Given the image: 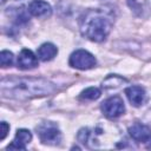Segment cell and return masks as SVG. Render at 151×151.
<instances>
[{
    "label": "cell",
    "mask_w": 151,
    "mask_h": 151,
    "mask_svg": "<svg viewBox=\"0 0 151 151\" xmlns=\"http://www.w3.org/2000/svg\"><path fill=\"white\" fill-rule=\"evenodd\" d=\"M0 87L4 97L19 100L50 96L57 90L53 83L44 78H6Z\"/></svg>",
    "instance_id": "obj_1"
},
{
    "label": "cell",
    "mask_w": 151,
    "mask_h": 151,
    "mask_svg": "<svg viewBox=\"0 0 151 151\" xmlns=\"http://www.w3.org/2000/svg\"><path fill=\"white\" fill-rule=\"evenodd\" d=\"M112 19L104 9H91L81 20V34L91 41L101 42L110 34Z\"/></svg>",
    "instance_id": "obj_2"
},
{
    "label": "cell",
    "mask_w": 151,
    "mask_h": 151,
    "mask_svg": "<svg viewBox=\"0 0 151 151\" xmlns=\"http://www.w3.org/2000/svg\"><path fill=\"white\" fill-rule=\"evenodd\" d=\"M68 64L71 67L77 68V70H90L93 68L97 64V60L93 54L85 50H77L70 55Z\"/></svg>",
    "instance_id": "obj_3"
},
{
    "label": "cell",
    "mask_w": 151,
    "mask_h": 151,
    "mask_svg": "<svg viewBox=\"0 0 151 151\" xmlns=\"http://www.w3.org/2000/svg\"><path fill=\"white\" fill-rule=\"evenodd\" d=\"M37 131L40 140L44 144H58L61 139V133L58 126L52 122L41 123L39 126H37Z\"/></svg>",
    "instance_id": "obj_4"
},
{
    "label": "cell",
    "mask_w": 151,
    "mask_h": 151,
    "mask_svg": "<svg viewBox=\"0 0 151 151\" xmlns=\"http://www.w3.org/2000/svg\"><path fill=\"white\" fill-rule=\"evenodd\" d=\"M101 111L107 118L113 119L118 118L125 112V105L120 97L113 96L101 103Z\"/></svg>",
    "instance_id": "obj_5"
},
{
    "label": "cell",
    "mask_w": 151,
    "mask_h": 151,
    "mask_svg": "<svg viewBox=\"0 0 151 151\" xmlns=\"http://www.w3.org/2000/svg\"><path fill=\"white\" fill-rule=\"evenodd\" d=\"M27 11L37 18H48L52 14V8L50 4L44 0H32L28 5Z\"/></svg>",
    "instance_id": "obj_6"
},
{
    "label": "cell",
    "mask_w": 151,
    "mask_h": 151,
    "mask_svg": "<svg viewBox=\"0 0 151 151\" xmlns=\"http://www.w3.org/2000/svg\"><path fill=\"white\" fill-rule=\"evenodd\" d=\"M32 140V133L26 129H19L13 142L7 146L8 150H25L27 144Z\"/></svg>",
    "instance_id": "obj_7"
},
{
    "label": "cell",
    "mask_w": 151,
    "mask_h": 151,
    "mask_svg": "<svg viewBox=\"0 0 151 151\" xmlns=\"http://www.w3.org/2000/svg\"><path fill=\"white\" fill-rule=\"evenodd\" d=\"M38 66V58L35 54L27 48L21 50L18 57V67L21 70H31Z\"/></svg>",
    "instance_id": "obj_8"
},
{
    "label": "cell",
    "mask_w": 151,
    "mask_h": 151,
    "mask_svg": "<svg viewBox=\"0 0 151 151\" xmlns=\"http://www.w3.org/2000/svg\"><path fill=\"white\" fill-rule=\"evenodd\" d=\"M125 94H126L129 101H130L133 106H136V107L140 106V105L145 101V97H146L145 90H144L142 86H138V85L129 86V87L125 90Z\"/></svg>",
    "instance_id": "obj_9"
},
{
    "label": "cell",
    "mask_w": 151,
    "mask_h": 151,
    "mask_svg": "<svg viewBox=\"0 0 151 151\" xmlns=\"http://www.w3.org/2000/svg\"><path fill=\"white\" fill-rule=\"evenodd\" d=\"M129 133L133 140L139 142V143H145L149 139V137L151 136V130H150V127H147L144 124L136 123L129 127Z\"/></svg>",
    "instance_id": "obj_10"
},
{
    "label": "cell",
    "mask_w": 151,
    "mask_h": 151,
    "mask_svg": "<svg viewBox=\"0 0 151 151\" xmlns=\"http://www.w3.org/2000/svg\"><path fill=\"white\" fill-rule=\"evenodd\" d=\"M58 53V48L51 44V42H45L42 44L38 51H37V54H38V58L41 60V61H48V60H52Z\"/></svg>",
    "instance_id": "obj_11"
},
{
    "label": "cell",
    "mask_w": 151,
    "mask_h": 151,
    "mask_svg": "<svg viewBox=\"0 0 151 151\" xmlns=\"http://www.w3.org/2000/svg\"><path fill=\"white\" fill-rule=\"evenodd\" d=\"M100 90L97 87H88L86 90H84L80 93V98L81 99H86V100H96L100 97Z\"/></svg>",
    "instance_id": "obj_12"
},
{
    "label": "cell",
    "mask_w": 151,
    "mask_h": 151,
    "mask_svg": "<svg viewBox=\"0 0 151 151\" xmlns=\"http://www.w3.org/2000/svg\"><path fill=\"white\" fill-rule=\"evenodd\" d=\"M13 53L9 51H1L0 53V63L2 67H8L13 64Z\"/></svg>",
    "instance_id": "obj_13"
},
{
    "label": "cell",
    "mask_w": 151,
    "mask_h": 151,
    "mask_svg": "<svg viewBox=\"0 0 151 151\" xmlns=\"http://www.w3.org/2000/svg\"><path fill=\"white\" fill-rule=\"evenodd\" d=\"M9 131V125L6 122H1L0 123V140H4L5 137L7 136Z\"/></svg>",
    "instance_id": "obj_14"
},
{
    "label": "cell",
    "mask_w": 151,
    "mask_h": 151,
    "mask_svg": "<svg viewBox=\"0 0 151 151\" xmlns=\"http://www.w3.org/2000/svg\"><path fill=\"white\" fill-rule=\"evenodd\" d=\"M145 144H146V147H147V149H151V136H150L149 139L145 142Z\"/></svg>",
    "instance_id": "obj_15"
}]
</instances>
